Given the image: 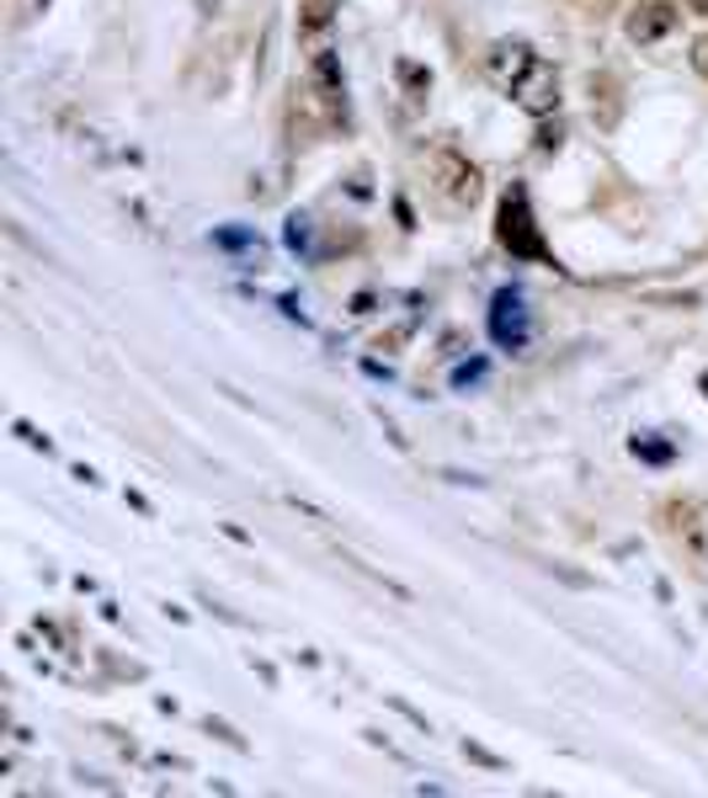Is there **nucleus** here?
I'll use <instances>...</instances> for the list:
<instances>
[{
    "instance_id": "39448f33",
    "label": "nucleus",
    "mask_w": 708,
    "mask_h": 798,
    "mask_svg": "<svg viewBox=\"0 0 708 798\" xmlns=\"http://www.w3.org/2000/svg\"><path fill=\"white\" fill-rule=\"evenodd\" d=\"M581 5H613V0H581Z\"/></svg>"
},
{
    "instance_id": "7ed1b4c3",
    "label": "nucleus",
    "mask_w": 708,
    "mask_h": 798,
    "mask_svg": "<svg viewBox=\"0 0 708 798\" xmlns=\"http://www.w3.org/2000/svg\"><path fill=\"white\" fill-rule=\"evenodd\" d=\"M437 171L448 176V181H437V187H442L453 202H469L474 192H480V171H474V165H463L459 155H437Z\"/></svg>"
},
{
    "instance_id": "20e7f679",
    "label": "nucleus",
    "mask_w": 708,
    "mask_h": 798,
    "mask_svg": "<svg viewBox=\"0 0 708 798\" xmlns=\"http://www.w3.org/2000/svg\"><path fill=\"white\" fill-rule=\"evenodd\" d=\"M693 70H698V75H708V38L693 43Z\"/></svg>"
},
{
    "instance_id": "f257e3e1",
    "label": "nucleus",
    "mask_w": 708,
    "mask_h": 798,
    "mask_svg": "<svg viewBox=\"0 0 708 798\" xmlns=\"http://www.w3.org/2000/svg\"><path fill=\"white\" fill-rule=\"evenodd\" d=\"M485 75L496 80L506 96H517L528 113H548L559 102V75L543 64L533 48H522V43H496L485 54Z\"/></svg>"
},
{
    "instance_id": "f03ea898",
    "label": "nucleus",
    "mask_w": 708,
    "mask_h": 798,
    "mask_svg": "<svg viewBox=\"0 0 708 798\" xmlns=\"http://www.w3.org/2000/svg\"><path fill=\"white\" fill-rule=\"evenodd\" d=\"M676 27H682V5H671V0H639L624 16L628 43H639V48H661Z\"/></svg>"
}]
</instances>
